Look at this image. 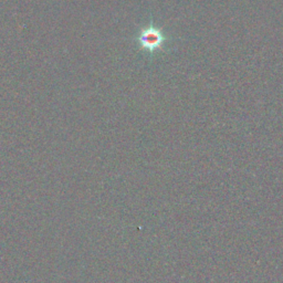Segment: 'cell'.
Returning a JSON list of instances; mask_svg holds the SVG:
<instances>
[{
	"instance_id": "cell-1",
	"label": "cell",
	"mask_w": 283,
	"mask_h": 283,
	"mask_svg": "<svg viewBox=\"0 0 283 283\" xmlns=\"http://www.w3.org/2000/svg\"><path fill=\"white\" fill-rule=\"evenodd\" d=\"M166 37L164 35L161 29L153 24L151 21L150 25L143 28L141 30L140 34H138L137 41L140 43L141 48L145 51H148L151 54L155 52V51L162 49L163 44L166 42Z\"/></svg>"
}]
</instances>
